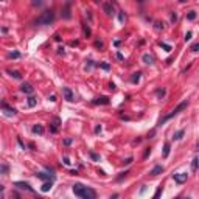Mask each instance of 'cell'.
<instances>
[{
	"label": "cell",
	"mask_w": 199,
	"mask_h": 199,
	"mask_svg": "<svg viewBox=\"0 0 199 199\" xmlns=\"http://www.w3.org/2000/svg\"><path fill=\"white\" fill-rule=\"evenodd\" d=\"M90 156H92V159H95V160L100 159V156H96V154H93V153H90Z\"/></svg>",
	"instance_id": "obj_34"
},
{
	"label": "cell",
	"mask_w": 199,
	"mask_h": 199,
	"mask_svg": "<svg viewBox=\"0 0 199 199\" xmlns=\"http://www.w3.org/2000/svg\"><path fill=\"white\" fill-rule=\"evenodd\" d=\"M131 81H132V82H139V81H140V73H139V72H137V73H134V75H132V78H131Z\"/></svg>",
	"instance_id": "obj_22"
},
{
	"label": "cell",
	"mask_w": 199,
	"mask_h": 199,
	"mask_svg": "<svg viewBox=\"0 0 199 199\" xmlns=\"http://www.w3.org/2000/svg\"><path fill=\"white\" fill-rule=\"evenodd\" d=\"M100 65H101V69H104V70H109V69H111V65H109L108 62H101Z\"/></svg>",
	"instance_id": "obj_24"
},
{
	"label": "cell",
	"mask_w": 199,
	"mask_h": 199,
	"mask_svg": "<svg viewBox=\"0 0 199 199\" xmlns=\"http://www.w3.org/2000/svg\"><path fill=\"white\" fill-rule=\"evenodd\" d=\"M103 10H104V13L108 16H114V5L112 3H109V2L103 3Z\"/></svg>",
	"instance_id": "obj_6"
},
{
	"label": "cell",
	"mask_w": 199,
	"mask_h": 199,
	"mask_svg": "<svg viewBox=\"0 0 199 199\" xmlns=\"http://www.w3.org/2000/svg\"><path fill=\"white\" fill-rule=\"evenodd\" d=\"M197 48H199V42H196V44L191 45V50H193V51H197Z\"/></svg>",
	"instance_id": "obj_25"
},
{
	"label": "cell",
	"mask_w": 199,
	"mask_h": 199,
	"mask_svg": "<svg viewBox=\"0 0 199 199\" xmlns=\"http://www.w3.org/2000/svg\"><path fill=\"white\" fill-rule=\"evenodd\" d=\"M142 59H143V62H145V64H153V56H151V55H148V53H146V55H143V58H142Z\"/></svg>",
	"instance_id": "obj_12"
},
{
	"label": "cell",
	"mask_w": 199,
	"mask_h": 199,
	"mask_svg": "<svg viewBox=\"0 0 199 199\" xmlns=\"http://www.w3.org/2000/svg\"><path fill=\"white\" fill-rule=\"evenodd\" d=\"M93 104H109V98L108 96H100L93 100Z\"/></svg>",
	"instance_id": "obj_7"
},
{
	"label": "cell",
	"mask_w": 199,
	"mask_h": 199,
	"mask_svg": "<svg viewBox=\"0 0 199 199\" xmlns=\"http://www.w3.org/2000/svg\"><path fill=\"white\" fill-rule=\"evenodd\" d=\"M182 135H184V129H180V131H177L174 135H173V139L174 140H179V139H182Z\"/></svg>",
	"instance_id": "obj_20"
},
{
	"label": "cell",
	"mask_w": 199,
	"mask_h": 199,
	"mask_svg": "<svg viewBox=\"0 0 199 199\" xmlns=\"http://www.w3.org/2000/svg\"><path fill=\"white\" fill-rule=\"evenodd\" d=\"M51 185H53V180H48V182H45V184L42 185V191H48V190L51 188Z\"/></svg>",
	"instance_id": "obj_16"
},
{
	"label": "cell",
	"mask_w": 199,
	"mask_h": 199,
	"mask_svg": "<svg viewBox=\"0 0 199 199\" xmlns=\"http://www.w3.org/2000/svg\"><path fill=\"white\" fill-rule=\"evenodd\" d=\"M95 45H96V47H100V48H103V42H100V41H96V42H95Z\"/></svg>",
	"instance_id": "obj_33"
},
{
	"label": "cell",
	"mask_w": 199,
	"mask_h": 199,
	"mask_svg": "<svg viewBox=\"0 0 199 199\" xmlns=\"http://www.w3.org/2000/svg\"><path fill=\"white\" fill-rule=\"evenodd\" d=\"M187 106H188V103H187V101H182L180 104H177V106H176V109H173V111H171V114H168V115H165V117H163V118H162V120L159 122V126H160V125H163L165 122H168V120H171L173 117H176V115H177L179 112H182V111H184V109H185Z\"/></svg>",
	"instance_id": "obj_2"
},
{
	"label": "cell",
	"mask_w": 199,
	"mask_h": 199,
	"mask_svg": "<svg viewBox=\"0 0 199 199\" xmlns=\"http://www.w3.org/2000/svg\"><path fill=\"white\" fill-rule=\"evenodd\" d=\"M168 154H170V143H165V146H163V153H162V156H163V157H168Z\"/></svg>",
	"instance_id": "obj_18"
},
{
	"label": "cell",
	"mask_w": 199,
	"mask_h": 199,
	"mask_svg": "<svg viewBox=\"0 0 199 199\" xmlns=\"http://www.w3.org/2000/svg\"><path fill=\"white\" fill-rule=\"evenodd\" d=\"M8 73H10L11 76H14L16 79H22V75H20L19 72H16V70H8Z\"/></svg>",
	"instance_id": "obj_14"
},
{
	"label": "cell",
	"mask_w": 199,
	"mask_h": 199,
	"mask_svg": "<svg viewBox=\"0 0 199 199\" xmlns=\"http://www.w3.org/2000/svg\"><path fill=\"white\" fill-rule=\"evenodd\" d=\"M117 197H118V196H117V194H114V196H112L111 199H117Z\"/></svg>",
	"instance_id": "obj_38"
},
{
	"label": "cell",
	"mask_w": 199,
	"mask_h": 199,
	"mask_svg": "<svg viewBox=\"0 0 199 199\" xmlns=\"http://www.w3.org/2000/svg\"><path fill=\"white\" fill-rule=\"evenodd\" d=\"M36 176H38L39 179H42V180H53V179H55L53 176H50V174H45V173H38Z\"/></svg>",
	"instance_id": "obj_11"
},
{
	"label": "cell",
	"mask_w": 199,
	"mask_h": 199,
	"mask_svg": "<svg viewBox=\"0 0 199 199\" xmlns=\"http://www.w3.org/2000/svg\"><path fill=\"white\" fill-rule=\"evenodd\" d=\"M191 36H193V33H191V31H188V33L185 34V41H190V39H191Z\"/></svg>",
	"instance_id": "obj_29"
},
{
	"label": "cell",
	"mask_w": 199,
	"mask_h": 199,
	"mask_svg": "<svg viewBox=\"0 0 199 199\" xmlns=\"http://www.w3.org/2000/svg\"><path fill=\"white\" fill-rule=\"evenodd\" d=\"M64 163H65V165H70V162H69V159H67V157H64Z\"/></svg>",
	"instance_id": "obj_37"
},
{
	"label": "cell",
	"mask_w": 199,
	"mask_h": 199,
	"mask_svg": "<svg viewBox=\"0 0 199 199\" xmlns=\"http://www.w3.org/2000/svg\"><path fill=\"white\" fill-rule=\"evenodd\" d=\"M62 93H64V98L67 100V101H73V100H75L72 89H69V87H64V89H62Z\"/></svg>",
	"instance_id": "obj_5"
},
{
	"label": "cell",
	"mask_w": 199,
	"mask_h": 199,
	"mask_svg": "<svg viewBox=\"0 0 199 199\" xmlns=\"http://www.w3.org/2000/svg\"><path fill=\"white\" fill-rule=\"evenodd\" d=\"M160 193H162V188H157V191H156V194H154V199H159Z\"/></svg>",
	"instance_id": "obj_26"
},
{
	"label": "cell",
	"mask_w": 199,
	"mask_h": 199,
	"mask_svg": "<svg viewBox=\"0 0 199 199\" xmlns=\"http://www.w3.org/2000/svg\"><path fill=\"white\" fill-rule=\"evenodd\" d=\"M160 45H162V47H163L166 51H170V50H171V47H170V45H166V44H160Z\"/></svg>",
	"instance_id": "obj_30"
},
{
	"label": "cell",
	"mask_w": 199,
	"mask_h": 199,
	"mask_svg": "<svg viewBox=\"0 0 199 199\" xmlns=\"http://www.w3.org/2000/svg\"><path fill=\"white\" fill-rule=\"evenodd\" d=\"M173 179H174L177 184H184V182H187L188 176H187L185 173H176V174H173Z\"/></svg>",
	"instance_id": "obj_4"
},
{
	"label": "cell",
	"mask_w": 199,
	"mask_h": 199,
	"mask_svg": "<svg viewBox=\"0 0 199 199\" xmlns=\"http://www.w3.org/2000/svg\"><path fill=\"white\" fill-rule=\"evenodd\" d=\"M84 34H86V36H90V30H89V27H86V25H84Z\"/></svg>",
	"instance_id": "obj_28"
},
{
	"label": "cell",
	"mask_w": 199,
	"mask_h": 199,
	"mask_svg": "<svg viewBox=\"0 0 199 199\" xmlns=\"http://www.w3.org/2000/svg\"><path fill=\"white\" fill-rule=\"evenodd\" d=\"M64 143H65V145H70V143H72V139H67V140H65Z\"/></svg>",
	"instance_id": "obj_36"
},
{
	"label": "cell",
	"mask_w": 199,
	"mask_h": 199,
	"mask_svg": "<svg viewBox=\"0 0 199 199\" xmlns=\"http://www.w3.org/2000/svg\"><path fill=\"white\" fill-rule=\"evenodd\" d=\"M162 171H163V166L157 165V166H154V168L151 170V173H149V174H151V176H157V174H160Z\"/></svg>",
	"instance_id": "obj_10"
},
{
	"label": "cell",
	"mask_w": 199,
	"mask_h": 199,
	"mask_svg": "<svg viewBox=\"0 0 199 199\" xmlns=\"http://www.w3.org/2000/svg\"><path fill=\"white\" fill-rule=\"evenodd\" d=\"M196 168H197V159L193 160V170H196Z\"/></svg>",
	"instance_id": "obj_31"
},
{
	"label": "cell",
	"mask_w": 199,
	"mask_h": 199,
	"mask_svg": "<svg viewBox=\"0 0 199 199\" xmlns=\"http://www.w3.org/2000/svg\"><path fill=\"white\" fill-rule=\"evenodd\" d=\"M118 17H120V22H123V20H125V14H123V13H120V16H118Z\"/></svg>",
	"instance_id": "obj_35"
},
{
	"label": "cell",
	"mask_w": 199,
	"mask_h": 199,
	"mask_svg": "<svg viewBox=\"0 0 199 199\" xmlns=\"http://www.w3.org/2000/svg\"><path fill=\"white\" fill-rule=\"evenodd\" d=\"M27 103H28V106H30V108H34L38 101H36V98H34V96H28V101H27Z\"/></svg>",
	"instance_id": "obj_13"
},
{
	"label": "cell",
	"mask_w": 199,
	"mask_h": 199,
	"mask_svg": "<svg viewBox=\"0 0 199 199\" xmlns=\"http://www.w3.org/2000/svg\"><path fill=\"white\" fill-rule=\"evenodd\" d=\"M177 20V14L176 13H171V22H176Z\"/></svg>",
	"instance_id": "obj_27"
},
{
	"label": "cell",
	"mask_w": 199,
	"mask_h": 199,
	"mask_svg": "<svg viewBox=\"0 0 199 199\" xmlns=\"http://www.w3.org/2000/svg\"><path fill=\"white\" fill-rule=\"evenodd\" d=\"M53 20H55V13L51 10H48V11H44L42 13V16L36 20V24L38 25H50Z\"/></svg>",
	"instance_id": "obj_3"
},
{
	"label": "cell",
	"mask_w": 199,
	"mask_h": 199,
	"mask_svg": "<svg viewBox=\"0 0 199 199\" xmlns=\"http://www.w3.org/2000/svg\"><path fill=\"white\" fill-rule=\"evenodd\" d=\"M72 190H73V193H75L78 197H81V199H96L95 190H92V188H89V187H84V185H81V184H75Z\"/></svg>",
	"instance_id": "obj_1"
},
{
	"label": "cell",
	"mask_w": 199,
	"mask_h": 199,
	"mask_svg": "<svg viewBox=\"0 0 199 199\" xmlns=\"http://www.w3.org/2000/svg\"><path fill=\"white\" fill-rule=\"evenodd\" d=\"M2 106H3V109L7 111V115H14V114H16V111H14V109H10V108H8V106H7L5 103H3Z\"/></svg>",
	"instance_id": "obj_17"
},
{
	"label": "cell",
	"mask_w": 199,
	"mask_h": 199,
	"mask_svg": "<svg viewBox=\"0 0 199 199\" xmlns=\"http://www.w3.org/2000/svg\"><path fill=\"white\" fill-rule=\"evenodd\" d=\"M16 187L22 188V190H27V191H33V188L27 184V182H16Z\"/></svg>",
	"instance_id": "obj_9"
},
{
	"label": "cell",
	"mask_w": 199,
	"mask_h": 199,
	"mask_svg": "<svg viewBox=\"0 0 199 199\" xmlns=\"http://www.w3.org/2000/svg\"><path fill=\"white\" fill-rule=\"evenodd\" d=\"M187 19H188V20H194V19H196V11H190V13L187 14Z\"/></svg>",
	"instance_id": "obj_21"
},
{
	"label": "cell",
	"mask_w": 199,
	"mask_h": 199,
	"mask_svg": "<svg viewBox=\"0 0 199 199\" xmlns=\"http://www.w3.org/2000/svg\"><path fill=\"white\" fill-rule=\"evenodd\" d=\"M58 126H59V118H55L53 126H51V132H56L58 131Z\"/></svg>",
	"instance_id": "obj_19"
},
{
	"label": "cell",
	"mask_w": 199,
	"mask_h": 199,
	"mask_svg": "<svg viewBox=\"0 0 199 199\" xmlns=\"http://www.w3.org/2000/svg\"><path fill=\"white\" fill-rule=\"evenodd\" d=\"M20 90H22L24 93H33V87H31V84H28V82H25V84H22V87H20Z\"/></svg>",
	"instance_id": "obj_8"
},
{
	"label": "cell",
	"mask_w": 199,
	"mask_h": 199,
	"mask_svg": "<svg viewBox=\"0 0 199 199\" xmlns=\"http://www.w3.org/2000/svg\"><path fill=\"white\" fill-rule=\"evenodd\" d=\"M7 171H8V166H7V165H2V173L5 174Z\"/></svg>",
	"instance_id": "obj_32"
},
{
	"label": "cell",
	"mask_w": 199,
	"mask_h": 199,
	"mask_svg": "<svg viewBox=\"0 0 199 199\" xmlns=\"http://www.w3.org/2000/svg\"><path fill=\"white\" fill-rule=\"evenodd\" d=\"M33 132L34 134H42L44 132V128L41 125H36V126H33Z\"/></svg>",
	"instance_id": "obj_15"
},
{
	"label": "cell",
	"mask_w": 199,
	"mask_h": 199,
	"mask_svg": "<svg viewBox=\"0 0 199 199\" xmlns=\"http://www.w3.org/2000/svg\"><path fill=\"white\" fill-rule=\"evenodd\" d=\"M8 58H14V59H17V58H20V53H19V51H11V53L8 55Z\"/></svg>",
	"instance_id": "obj_23"
}]
</instances>
